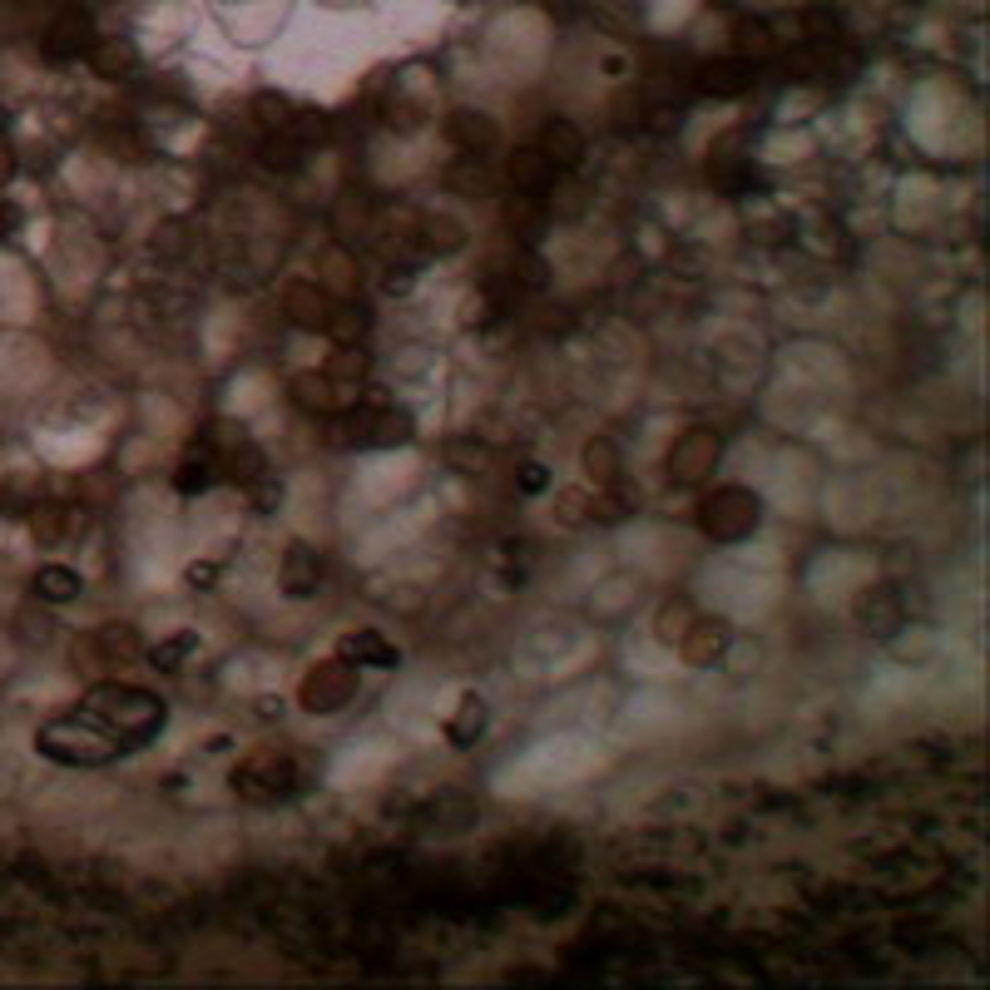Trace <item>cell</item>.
<instances>
[{
	"mask_svg": "<svg viewBox=\"0 0 990 990\" xmlns=\"http://www.w3.org/2000/svg\"><path fill=\"white\" fill-rule=\"evenodd\" d=\"M446 188H451L455 198H491L495 194V174H491V164H485L481 154H465V158H455V164L446 168Z\"/></svg>",
	"mask_w": 990,
	"mask_h": 990,
	"instance_id": "e0dca14e",
	"label": "cell"
},
{
	"mask_svg": "<svg viewBox=\"0 0 990 990\" xmlns=\"http://www.w3.org/2000/svg\"><path fill=\"white\" fill-rule=\"evenodd\" d=\"M213 471H218V455H208V451H194L184 465H178V475H174V485L184 495H198L208 481H213Z\"/></svg>",
	"mask_w": 990,
	"mask_h": 990,
	"instance_id": "4dcf8cb0",
	"label": "cell"
},
{
	"mask_svg": "<svg viewBox=\"0 0 990 990\" xmlns=\"http://www.w3.org/2000/svg\"><path fill=\"white\" fill-rule=\"evenodd\" d=\"M416 243H421L426 253L446 257V253H455V248L465 243V228L455 223V218H446V213H436V218H421V223H416Z\"/></svg>",
	"mask_w": 990,
	"mask_h": 990,
	"instance_id": "44dd1931",
	"label": "cell"
},
{
	"mask_svg": "<svg viewBox=\"0 0 990 990\" xmlns=\"http://www.w3.org/2000/svg\"><path fill=\"white\" fill-rule=\"evenodd\" d=\"M584 471H590L594 485L609 491V485L619 481V451H614L609 441H590V446H584Z\"/></svg>",
	"mask_w": 990,
	"mask_h": 990,
	"instance_id": "f546056e",
	"label": "cell"
},
{
	"mask_svg": "<svg viewBox=\"0 0 990 990\" xmlns=\"http://www.w3.org/2000/svg\"><path fill=\"white\" fill-rule=\"evenodd\" d=\"M802 35L807 40H832L837 35V15H832V10H807V15H802Z\"/></svg>",
	"mask_w": 990,
	"mask_h": 990,
	"instance_id": "ab89813d",
	"label": "cell"
},
{
	"mask_svg": "<svg viewBox=\"0 0 990 990\" xmlns=\"http://www.w3.org/2000/svg\"><path fill=\"white\" fill-rule=\"evenodd\" d=\"M218 471L233 475V481H248V475L263 471V455H257V446H233V451L218 455Z\"/></svg>",
	"mask_w": 990,
	"mask_h": 990,
	"instance_id": "836d02e7",
	"label": "cell"
},
{
	"mask_svg": "<svg viewBox=\"0 0 990 990\" xmlns=\"http://www.w3.org/2000/svg\"><path fill=\"white\" fill-rule=\"evenodd\" d=\"M535 148L550 158L554 174H570V168H580V158H584V148H590V144H584V134L570 124V119H550V124L540 129V144H535Z\"/></svg>",
	"mask_w": 990,
	"mask_h": 990,
	"instance_id": "30bf717a",
	"label": "cell"
},
{
	"mask_svg": "<svg viewBox=\"0 0 990 990\" xmlns=\"http://www.w3.org/2000/svg\"><path fill=\"white\" fill-rule=\"evenodd\" d=\"M689 624H693L689 600H669V604H663V609H659V639H663V644H679Z\"/></svg>",
	"mask_w": 990,
	"mask_h": 990,
	"instance_id": "d590c367",
	"label": "cell"
},
{
	"mask_svg": "<svg viewBox=\"0 0 990 990\" xmlns=\"http://www.w3.org/2000/svg\"><path fill=\"white\" fill-rule=\"evenodd\" d=\"M451 465H461V471H485V446L481 441H455L451 446Z\"/></svg>",
	"mask_w": 990,
	"mask_h": 990,
	"instance_id": "60d3db41",
	"label": "cell"
},
{
	"mask_svg": "<svg viewBox=\"0 0 990 990\" xmlns=\"http://www.w3.org/2000/svg\"><path fill=\"white\" fill-rule=\"evenodd\" d=\"M505 178H510L515 194H535V198H540L544 184L554 178V168H550V158H544L540 148L525 144V148H515V154L505 158Z\"/></svg>",
	"mask_w": 990,
	"mask_h": 990,
	"instance_id": "4fadbf2b",
	"label": "cell"
},
{
	"mask_svg": "<svg viewBox=\"0 0 990 990\" xmlns=\"http://www.w3.org/2000/svg\"><path fill=\"white\" fill-rule=\"evenodd\" d=\"M446 139H455L465 154H485V148L501 139V129H495V119L481 114V109H455V114L446 119Z\"/></svg>",
	"mask_w": 990,
	"mask_h": 990,
	"instance_id": "9a60e30c",
	"label": "cell"
},
{
	"mask_svg": "<svg viewBox=\"0 0 990 990\" xmlns=\"http://www.w3.org/2000/svg\"><path fill=\"white\" fill-rule=\"evenodd\" d=\"M10 178H15V148L0 139V184H10Z\"/></svg>",
	"mask_w": 990,
	"mask_h": 990,
	"instance_id": "b9f144b4",
	"label": "cell"
},
{
	"mask_svg": "<svg viewBox=\"0 0 990 990\" xmlns=\"http://www.w3.org/2000/svg\"><path fill=\"white\" fill-rule=\"evenodd\" d=\"M481 733H485V703L465 698L455 708V718L446 723V738H451V748H471V743H481Z\"/></svg>",
	"mask_w": 990,
	"mask_h": 990,
	"instance_id": "484cf974",
	"label": "cell"
},
{
	"mask_svg": "<svg viewBox=\"0 0 990 990\" xmlns=\"http://www.w3.org/2000/svg\"><path fill=\"white\" fill-rule=\"evenodd\" d=\"M544 218H560V223H574V218H584V208H590V188L580 184V178L570 174H554L550 184H544Z\"/></svg>",
	"mask_w": 990,
	"mask_h": 990,
	"instance_id": "2e32d148",
	"label": "cell"
},
{
	"mask_svg": "<svg viewBox=\"0 0 990 990\" xmlns=\"http://www.w3.org/2000/svg\"><path fill=\"white\" fill-rule=\"evenodd\" d=\"M287 134H293L302 148L327 144V119H322V114H312V109H293V124H287Z\"/></svg>",
	"mask_w": 990,
	"mask_h": 990,
	"instance_id": "8d00e7d4",
	"label": "cell"
},
{
	"mask_svg": "<svg viewBox=\"0 0 990 990\" xmlns=\"http://www.w3.org/2000/svg\"><path fill=\"white\" fill-rule=\"evenodd\" d=\"M317 580H322L317 554L307 550V544H293V550L283 554V590L293 594V600H307V594H317Z\"/></svg>",
	"mask_w": 990,
	"mask_h": 990,
	"instance_id": "d6986e66",
	"label": "cell"
},
{
	"mask_svg": "<svg viewBox=\"0 0 990 990\" xmlns=\"http://www.w3.org/2000/svg\"><path fill=\"white\" fill-rule=\"evenodd\" d=\"M520 491H530V495L544 491V471H540V465H525V471H520Z\"/></svg>",
	"mask_w": 990,
	"mask_h": 990,
	"instance_id": "7bdbcfd3",
	"label": "cell"
},
{
	"mask_svg": "<svg viewBox=\"0 0 990 990\" xmlns=\"http://www.w3.org/2000/svg\"><path fill=\"white\" fill-rule=\"evenodd\" d=\"M154 253L168 257V263H178V257L188 253V223L184 218H164V223L154 228Z\"/></svg>",
	"mask_w": 990,
	"mask_h": 990,
	"instance_id": "d6a6232c",
	"label": "cell"
},
{
	"mask_svg": "<svg viewBox=\"0 0 990 990\" xmlns=\"http://www.w3.org/2000/svg\"><path fill=\"white\" fill-rule=\"evenodd\" d=\"M342 659L346 663H372V669H396V663H402V653H396L392 644L382 639V634L362 629V634H346V639H342Z\"/></svg>",
	"mask_w": 990,
	"mask_h": 990,
	"instance_id": "ffe728a7",
	"label": "cell"
},
{
	"mask_svg": "<svg viewBox=\"0 0 990 990\" xmlns=\"http://www.w3.org/2000/svg\"><path fill=\"white\" fill-rule=\"evenodd\" d=\"M752 85V65L743 55H728V59H703L693 69V89L708 99H738L743 89Z\"/></svg>",
	"mask_w": 990,
	"mask_h": 990,
	"instance_id": "52a82bcc",
	"label": "cell"
},
{
	"mask_svg": "<svg viewBox=\"0 0 990 990\" xmlns=\"http://www.w3.org/2000/svg\"><path fill=\"white\" fill-rule=\"evenodd\" d=\"M307 148L297 144L287 129H267V139L257 144V158H263V168H273V174H293L297 164H302Z\"/></svg>",
	"mask_w": 990,
	"mask_h": 990,
	"instance_id": "603a6c76",
	"label": "cell"
},
{
	"mask_svg": "<svg viewBox=\"0 0 990 990\" xmlns=\"http://www.w3.org/2000/svg\"><path fill=\"white\" fill-rule=\"evenodd\" d=\"M293 396H297L302 411H337V406H342V396H332V376H327V372L293 376Z\"/></svg>",
	"mask_w": 990,
	"mask_h": 990,
	"instance_id": "cb8c5ba5",
	"label": "cell"
},
{
	"mask_svg": "<svg viewBox=\"0 0 990 990\" xmlns=\"http://www.w3.org/2000/svg\"><path fill=\"white\" fill-rule=\"evenodd\" d=\"M95 69L105 79H119V75H134L139 69V45L134 40H95Z\"/></svg>",
	"mask_w": 990,
	"mask_h": 990,
	"instance_id": "7402d4cb",
	"label": "cell"
},
{
	"mask_svg": "<svg viewBox=\"0 0 990 990\" xmlns=\"http://www.w3.org/2000/svg\"><path fill=\"white\" fill-rule=\"evenodd\" d=\"M85 713H95L105 723V733H129L134 743H144L164 723V703L144 689H95Z\"/></svg>",
	"mask_w": 990,
	"mask_h": 990,
	"instance_id": "6da1fadb",
	"label": "cell"
},
{
	"mask_svg": "<svg viewBox=\"0 0 990 990\" xmlns=\"http://www.w3.org/2000/svg\"><path fill=\"white\" fill-rule=\"evenodd\" d=\"M366 366H372V356L362 352V342H352V346H337V352L327 356L322 372L332 376V382H342V386H362L366 382Z\"/></svg>",
	"mask_w": 990,
	"mask_h": 990,
	"instance_id": "d4e9b609",
	"label": "cell"
},
{
	"mask_svg": "<svg viewBox=\"0 0 990 990\" xmlns=\"http://www.w3.org/2000/svg\"><path fill=\"white\" fill-rule=\"evenodd\" d=\"M233 788L243 792V798H277V792L293 788V762L273 758V752H263V758L243 762V768L233 772Z\"/></svg>",
	"mask_w": 990,
	"mask_h": 990,
	"instance_id": "ba28073f",
	"label": "cell"
},
{
	"mask_svg": "<svg viewBox=\"0 0 990 990\" xmlns=\"http://www.w3.org/2000/svg\"><path fill=\"white\" fill-rule=\"evenodd\" d=\"M30 530H35L40 544H59V540H69V535L85 530V510L50 501V505H40V510L30 515Z\"/></svg>",
	"mask_w": 990,
	"mask_h": 990,
	"instance_id": "ac0fdd59",
	"label": "cell"
},
{
	"mask_svg": "<svg viewBox=\"0 0 990 990\" xmlns=\"http://www.w3.org/2000/svg\"><path fill=\"white\" fill-rule=\"evenodd\" d=\"M510 228L525 238V243H540V238H544V228H550V223H544V208L535 204V194H515L510 198Z\"/></svg>",
	"mask_w": 990,
	"mask_h": 990,
	"instance_id": "83f0119b",
	"label": "cell"
},
{
	"mask_svg": "<svg viewBox=\"0 0 990 990\" xmlns=\"http://www.w3.org/2000/svg\"><path fill=\"white\" fill-rule=\"evenodd\" d=\"M733 45H738L743 59H768L772 50H778V35H772L762 20H738V30H733Z\"/></svg>",
	"mask_w": 990,
	"mask_h": 990,
	"instance_id": "f1b7e54d",
	"label": "cell"
},
{
	"mask_svg": "<svg viewBox=\"0 0 990 990\" xmlns=\"http://www.w3.org/2000/svg\"><path fill=\"white\" fill-rule=\"evenodd\" d=\"M95 50V20L85 15V10H65V15H55L50 20V30H45V55L50 59H79V55H89Z\"/></svg>",
	"mask_w": 990,
	"mask_h": 990,
	"instance_id": "8992f818",
	"label": "cell"
},
{
	"mask_svg": "<svg viewBox=\"0 0 990 990\" xmlns=\"http://www.w3.org/2000/svg\"><path fill=\"white\" fill-rule=\"evenodd\" d=\"M322 332L332 337V346H352V342H362L366 332H372V307L366 302H332L327 307V317H322Z\"/></svg>",
	"mask_w": 990,
	"mask_h": 990,
	"instance_id": "5bb4252c",
	"label": "cell"
},
{
	"mask_svg": "<svg viewBox=\"0 0 990 990\" xmlns=\"http://www.w3.org/2000/svg\"><path fill=\"white\" fill-rule=\"evenodd\" d=\"M35 590L45 594V600H75V594H79V574L65 570V564H45V570L35 574Z\"/></svg>",
	"mask_w": 990,
	"mask_h": 990,
	"instance_id": "1f68e13d",
	"label": "cell"
},
{
	"mask_svg": "<svg viewBox=\"0 0 990 990\" xmlns=\"http://www.w3.org/2000/svg\"><path fill=\"white\" fill-rule=\"evenodd\" d=\"M253 114L263 129H287L293 124V105H287L283 95H273V89H263V95L253 99Z\"/></svg>",
	"mask_w": 990,
	"mask_h": 990,
	"instance_id": "e575fe53",
	"label": "cell"
},
{
	"mask_svg": "<svg viewBox=\"0 0 990 990\" xmlns=\"http://www.w3.org/2000/svg\"><path fill=\"white\" fill-rule=\"evenodd\" d=\"M679 649H683V663H693V669H708V663H718L723 653H728V624L693 619L689 629H683Z\"/></svg>",
	"mask_w": 990,
	"mask_h": 990,
	"instance_id": "8fae6325",
	"label": "cell"
},
{
	"mask_svg": "<svg viewBox=\"0 0 990 990\" xmlns=\"http://www.w3.org/2000/svg\"><path fill=\"white\" fill-rule=\"evenodd\" d=\"M99 644L109 649V659H134V649H139V639H134V629H119V624H109L105 634H99Z\"/></svg>",
	"mask_w": 990,
	"mask_h": 990,
	"instance_id": "f35d334b",
	"label": "cell"
},
{
	"mask_svg": "<svg viewBox=\"0 0 990 990\" xmlns=\"http://www.w3.org/2000/svg\"><path fill=\"white\" fill-rule=\"evenodd\" d=\"M758 520H762V505H758V495L743 491V485H723V491L703 495V505H698V525L723 544L752 535Z\"/></svg>",
	"mask_w": 990,
	"mask_h": 990,
	"instance_id": "7a4b0ae2",
	"label": "cell"
},
{
	"mask_svg": "<svg viewBox=\"0 0 990 990\" xmlns=\"http://www.w3.org/2000/svg\"><path fill=\"white\" fill-rule=\"evenodd\" d=\"M505 273H510L520 287H535V293H544V287H550V263H544V257L535 253L530 243L515 248V253H510V267H505Z\"/></svg>",
	"mask_w": 990,
	"mask_h": 990,
	"instance_id": "4316f807",
	"label": "cell"
},
{
	"mask_svg": "<svg viewBox=\"0 0 990 990\" xmlns=\"http://www.w3.org/2000/svg\"><path fill=\"white\" fill-rule=\"evenodd\" d=\"M327 287L322 283H312V277H293V283L283 287V317L293 327H307V332H317L322 327V317H327Z\"/></svg>",
	"mask_w": 990,
	"mask_h": 990,
	"instance_id": "9c48e42d",
	"label": "cell"
},
{
	"mask_svg": "<svg viewBox=\"0 0 990 990\" xmlns=\"http://www.w3.org/2000/svg\"><path fill=\"white\" fill-rule=\"evenodd\" d=\"M213 564H194V570H188V584H213Z\"/></svg>",
	"mask_w": 990,
	"mask_h": 990,
	"instance_id": "ee69618b",
	"label": "cell"
},
{
	"mask_svg": "<svg viewBox=\"0 0 990 990\" xmlns=\"http://www.w3.org/2000/svg\"><path fill=\"white\" fill-rule=\"evenodd\" d=\"M718 455H723L718 431L693 426V431H683L669 451V481L673 485H703L713 475V465H718Z\"/></svg>",
	"mask_w": 990,
	"mask_h": 990,
	"instance_id": "3957f363",
	"label": "cell"
},
{
	"mask_svg": "<svg viewBox=\"0 0 990 990\" xmlns=\"http://www.w3.org/2000/svg\"><path fill=\"white\" fill-rule=\"evenodd\" d=\"M15 218H20V213H15V208H10V204H0V238H6V233H10V228H15Z\"/></svg>",
	"mask_w": 990,
	"mask_h": 990,
	"instance_id": "f6af8a7d",
	"label": "cell"
},
{
	"mask_svg": "<svg viewBox=\"0 0 990 990\" xmlns=\"http://www.w3.org/2000/svg\"><path fill=\"white\" fill-rule=\"evenodd\" d=\"M857 619H861V629H871L877 639L897 634L901 619H906V609H901V594L891 590V584H877V590H867L857 600Z\"/></svg>",
	"mask_w": 990,
	"mask_h": 990,
	"instance_id": "7c38bea8",
	"label": "cell"
},
{
	"mask_svg": "<svg viewBox=\"0 0 990 990\" xmlns=\"http://www.w3.org/2000/svg\"><path fill=\"white\" fill-rule=\"evenodd\" d=\"M194 644H198L194 634H174V639H164L154 653H148V659H154V669H178V663H184V653L194 649Z\"/></svg>",
	"mask_w": 990,
	"mask_h": 990,
	"instance_id": "74e56055",
	"label": "cell"
},
{
	"mask_svg": "<svg viewBox=\"0 0 990 990\" xmlns=\"http://www.w3.org/2000/svg\"><path fill=\"white\" fill-rule=\"evenodd\" d=\"M346 436L362 446H406L416 436V416L406 406H356Z\"/></svg>",
	"mask_w": 990,
	"mask_h": 990,
	"instance_id": "5b68a950",
	"label": "cell"
},
{
	"mask_svg": "<svg viewBox=\"0 0 990 990\" xmlns=\"http://www.w3.org/2000/svg\"><path fill=\"white\" fill-rule=\"evenodd\" d=\"M352 693H356L352 663H346V659H327V663H317V669L302 679V693H297V703H302L307 713H337V708H346V703H352Z\"/></svg>",
	"mask_w": 990,
	"mask_h": 990,
	"instance_id": "277c9868",
	"label": "cell"
}]
</instances>
